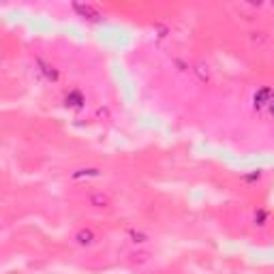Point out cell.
<instances>
[{"label":"cell","mask_w":274,"mask_h":274,"mask_svg":"<svg viewBox=\"0 0 274 274\" xmlns=\"http://www.w3.org/2000/svg\"><path fill=\"white\" fill-rule=\"evenodd\" d=\"M253 101H255V107H257V109H261V107H265V105H272L274 92L270 90V88H261V90L255 94Z\"/></svg>","instance_id":"cell-1"},{"label":"cell","mask_w":274,"mask_h":274,"mask_svg":"<svg viewBox=\"0 0 274 274\" xmlns=\"http://www.w3.org/2000/svg\"><path fill=\"white\" fill-rule=\"evenodd\" d=\"M73 9H75L79 15H82V18H88V20H99V18H101L99 11H96L94 7H90V5H79V3H75Z\"/></svg>","instance_id":"cell-2"},{"label":"cell","mask_w":274,"mask_h":274,"mask_svg":"<svg viewBox=\"0 0 274 274\" xmlns=\"http://www.w3.org/2000/svg\"><path fill=\"white\" fill-rule=\"evenodd\" d=\"M82 103H84V96L79 94L77 90H73V92L67 94V105H71V107H82Z\"/></svg>","instance_id":"cell-3"},{"label":"cell","mask_w":274,"mask_h":274,"mask_svg":"<svg viewBox=\"0 0 274 274\" xmlns=\"http://www.w3.org/2000/svg\"><path fill=\"white\" fill-rule=\"evenodd\" d=\"M92 231H79L77 233V240H79V242H82V244H90L92 242Z\"/></svg>","instance_id":"cell-4"},{"label":"cell","mask_w":274,"mask_h":274,"mask_svg":"<svg viewBox=\"0 0 274 274\" xmlns=\"http://www.w3.org/2000/svg\"><path fill=\"white\" fill-rule=\"evenodd\" d=\"M79 176H99V172L96 169H82V172L75 174V178H79Z\"/></svg>","instance_id":"cell-5"},{"label":"cell","mask_w":274,"mask_h":274,"mask_svg":"<svg viewBox=\"0 0 274 274\" xmlns=\"http://www.w3.org/2000/svg\"><path fill=\"white\" fill-rule=\"evenodd\" d=\"M92 204H103V206H105V204H107V199H105V197H101V195H94V197H92Z\"/></svg>","instance_id":"cell-6"},{"label":"cell","mask_w":274,"mask_h":274,"mask_svg":"<svg viewBox=\"0 0 274 274\" xmlns=\"http://www.w3.org/2000/svg\"><path fill=\"white\" fill-rule=\"evenodd\" d=\"M259 172H255V174H251V176H244V180H248V182H251V180H259Z\"/></svg>","instance_id":"cell-7"},{"label":"cell","mask_w":274,"mask_h":274,"mask_svg":"<svg viewBox=\"0 0 274 274\" xmlns=\"http://www.w3.org/2000/svg\"><path fill=\"white\" fill-rule=\"evenodd\" d=\"M263 219H265V212H259V214L255 216V223L257 225H263Z\"/></svg>","instance_id":"cell-8"},{"label":"cell","mask_w":274,"mask_h":274,"mask_svg":"<svg viewBox=\"0 0 274 274\" xmlns=\"http://www.w3.org/2000/svg\"><path fill=\"white\" fill-rule=\"evenodd\" d=\"M270 111H272V114H274V101H272V105H270Z\"/></svg>","instance_id":"cell-9"}]
</instances>
